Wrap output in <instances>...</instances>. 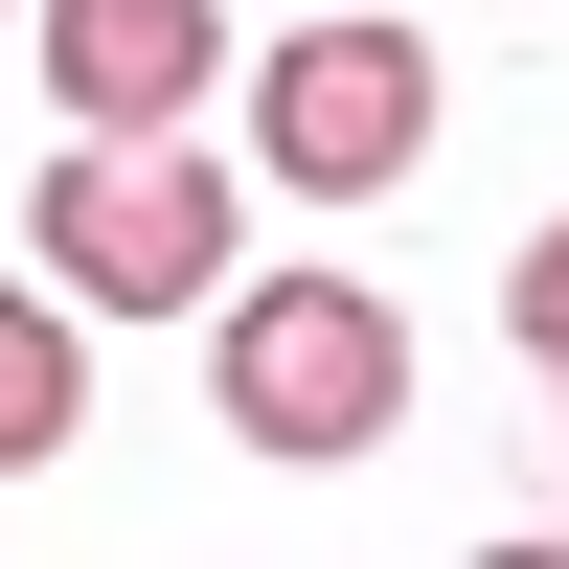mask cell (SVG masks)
Instances as JSON below:
<instances>
[{
	"label": "cell",
	"instance_id": "obj_1",
	"mask_svg": "<svg viewBox=\"0 0 569 569\" xmlns=\"http://www.w3.org/2000/svg\"><path fill=\"white\" fill-rule=\"evenodd\" d=\"M206 388H228V433H251V456H297V479H319V456H365V433H410V319L388 297H365V273H251V297H228V365H206Z\"/></svg>",
	"mask_w": 569,
	"mask_h": 569
},
{
	"label": "cell",
	"instance_id": "obj_2",
	"mask_svg": "<svg viewBox=\"0 0 569 569\" xmlns=\"http://www.w3.org/2000/svg\"><path fill=\"white\" fill-rule=\"evenodd\" d=\"M23 251H46L69 319H206V297H228V160H182V137H91V160H46Z\"/></svg>",
	"mask_w": 569,
	"mask_h": 569
},
{
	"label": "cell",
	"instance_id": "obj_3",
	"mask_svg": "<svg viewBox=\"0 0 569 569\" xmlns=\"http://www.w3.org/2000/svg\"><path fill=\"white\" fill-rule=\"evenodd\" d=\"M251 160L297 182V206H388V182L433 160V46L365 23V0H319L297 46H251Z\"/></svg>",
	"mask_w": 569,
	"mask_h": 569
},
{
	"label": "cell",
	"instance_id": "obj_4",
	"mask_svg": "<svg viewBox=\"0 0 569 569\" xmlns=\"http://www.w3.org/2000/svg\"><path fill=\"white\" fill-rule=\"evenodd\" d=\"M206 69H228V0H46V91L91 137H182Z\"/></svg>",
	"mask_w": 569,
	"mask_h": 569
},
{
	"label": "cell",
	"instance_id": "obj_5",
	"mask_svg": "<svg viewBox=\"0 0 569 569\" xmlns=\"http://www.w3.org/2000/svg\"><path fill=\"white\" fill-rule=\"evenodd\" d=\"M69 433H91V319L46 273H0V479H46Z\"/></svg>",
	"mask_w": 569,
	"mask_h": 569
},
{
	"label": "cell",
	"instance_id": "obj_6",
	"mask_svg": "<svg viewBox=\"0 0 569 569\" xmlns=\"http://www.w3.org/2000/svg\"><path fill=\"white\" fill-rule=\"evenodd\" d=\"M525 365H547V388H569V206L525 228Z\"/></svg>",
	"mask_w": 569,
	"mask_h": 569
},
{
	"label": "cell",
	"instance_id": "obj_7",
	"mask_svg": "<svg viewBox=\"0 0 569 569\" xmlns=\"http://www.w3.org/2000/svg\"><path fill=\"white\" fill-rule=\"evenodd\" d=\"M0 23H23V0H0Z\"/></svg>",
	"mask_w": 569,
	"mask_h": 569
}]
</instances>
